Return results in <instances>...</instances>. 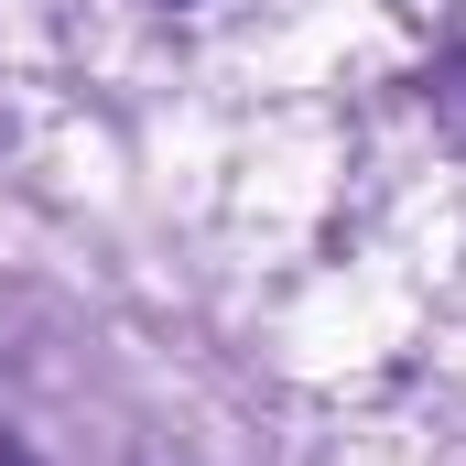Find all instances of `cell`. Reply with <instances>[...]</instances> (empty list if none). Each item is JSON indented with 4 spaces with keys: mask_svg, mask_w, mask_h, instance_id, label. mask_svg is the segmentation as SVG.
<instances>
[{
    "mask_svg": "<svg viewBox=\"0 0 466 466\" xmlns=\"http://www.w3.org/2000/svg\"><path fill=\"white\" fill-rule=\"evenodd\" d=\"M0 466H44V456H33V445H22V434H11V423H0Z\"/></svg>",
    "mask_w": 466,
    "mask_h": 466,
    "instance_id": "obj_1",
    "label": "cell"
}]
</instances>
